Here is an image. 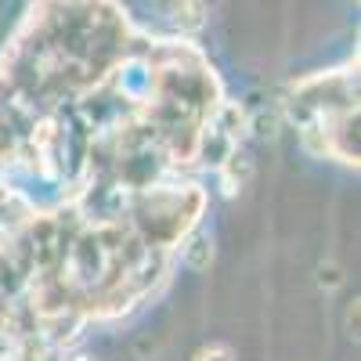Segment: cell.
Returning <instances> with one entry per match:
<instances>
[{"instance_id": "1", "label": "cell", "mask_w": 361, "mask_h": 361, "mask_svg": "<svg viewBox=\"0 0 361 361\" xmlns=\"http://www.w3.org/2000/svg\"><path fill=\"white\" fill-rule=\"evenodd\" d=\"M250 177H253V159L246 152H238V148H231V156L217 166V180H221V192L228 199H235L238 192H243L250 185Z\"/></svg>"}, {"instance_id": "2", "label": "cell", "mask_w": 361, "mask_h": 361, "mask_svg": "<svg viewBox=\"0 0 361 361\" xmlns=\"http://www.w3.org/2000/svg\"><path fill=\"white\" fill-rule=\"evenodd\" d=\"M170 18L180 33H199L206 25V0H173L170 4Z\"/></svg>"}, {"instance_id": "3", "label": "cell", "mask_w": 361, "mask_h": 361, "mask_svg": "<svg viewBox=\"0 0 361 361\" xmlns=\"http://www.w3.org/2000/svg\"><path fill=\"white\" fill-rule=\"evenodd\" d=\"M180 257H185V264L192 271L209 267V260H214V238L209 235H185L180 238Z\"/></svg>"}, {"instance_id": "4", "label": "cell", "mask_w": 361, "mask_h": 361, "mask_svg": "<svg viewBox=\"0 0 361 361\" xmlns=\"http://www.w3.org/2000/svg\"><path fill=\"white\" fill-rule=\"evenodd\" d=\"M192 361H235V350L228 343H206V347L195 350Z\"/></svg>"}, {"instance_id": "5", "label": "cell", "mask_w": 361, "mask_h": 361, "mask_svg": "<svg viewBox=\"0 0 361 361\" xmlns=\"http://www.w3.org/2000/svg\"><path fill=\"white\" fill-rule=\"evenodd\" d=\"M340 282H343V275H340L336 264H322V267H318V286H322V289L333 293V289H340Z\"/></svg>"}, {"instance_id": "6", "label": "cell", "mask_w": 361, "mask_h": 361, "mask_svg": "<svg viewBox=\"0 0 361 361\" xmlns=\"http://www.w3.org/2000/svg\"><path fill=\"white\" fill-rule=\"evenodd\" d=\"M73 361H90V357H87V354H76V357H73Z\"/></svg>"}]
</instances>
